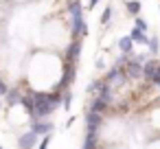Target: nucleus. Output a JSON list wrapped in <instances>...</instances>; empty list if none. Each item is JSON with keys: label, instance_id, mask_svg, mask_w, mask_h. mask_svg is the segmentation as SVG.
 <instances>
[{"label": "nucleus", "instance_id": "nucleus-1", "mask_svg": "<svg viewBox=\"0 0 160 149\" xmlns=\"http://www.w3.org/2000/svg\"><path fill=\"white\" fill-rule=\"evenodd\" d=\"M103 125V116L99 114V112H88V116H86V127H88V134L86 136H92V138H97V132H99V127Z\"/></svg>", "mask_w": 160, "mask_h": 149}, {"label": "nucleus", "instance_id": "nucleus-2", "mask_svg": "<svg viewBox=\"0 0 160 149\" xmlns=\"http://www.w3.org/2000/svg\"><path fill=\"white\" fill-rule=\"evenodd\" d=\"M125 72H127V79H140V77H145L142 62H138V59L132 55V59L125 64Z\"/></svg>", "mask_w": 160, "mask_h": 149}, {"label": "nucleus", "instance_id": "nucleus-3", "mask_svg": "<svg viewBox=\"0 0 160 149\" xmlns=\"http://www.w3.org/2000/svg\"><path fill=\"white\" fill-rule=\"evenodd\" d=\"M79 53H81V40L75 37V40L68 44V48H66V59H68V64H77Z\"/></svg>", "mask_w": 160, "mask_h": 149}, {"label": "nucleus", "instance_id": "nucleus-4", "mask_svg": "<svg viewBox=\"0 0 160 149\" xmlns=\"http://www.w3.org/2000/svg\"><path fill=\"white\" fill-rule=\"evenodd\" d=\"M127 79V72H125V68L123 66H114L108 75H105V81L112 86V83H123Z\"/></svg>", "mask_w": 160, "mask_h": 149}, {"label": "nucleus", "instance_id": "nucleus-5", "mask_svg": "<svg viewBox=\"0 0 160 149\" xmlns=\"http://www.w3.org/2000/svg\"><path fill=\"white\" fill-rule=\"evenodd\" d=\"M75 75H77V68H75V64H68L66 66V70H64V77H62V81L57 83V90H66L72 81H75Z\"/></svg>", "mask_w": 160, "mask_h": 149}, {"label": "nucleus", "instance_id": "nucleus-6", "mask_svg": "<svg viewBox=\"0 0 160 149\" xmlns=\"http://www.w3.org/2000/svg\"><path fill=\"white\" fill-rule=\"evenodd\" d=\"M38 145V134L31 129V132H27V134H22L20 138H18V147L20 149H33Z\"/></svg>", "mask_w": 160, "mask_h": 149}, {"label": "nucleus", "instance_id": "nucleus-7", "mask_svg": "<svg viewBox=\"0 0 160 149\" xmlns=\"http://www.w3.org/2000/svg\"><path fill=\"white\" fill-rule=\"evenodd\" d=\"M31 129L40 136V134H51L55 127H53V123H44V121H40V118H38V121H33V123H31Z\"/></svg>", "mask_w": 160, "mask_h": 149}, {"label": "nucleus", "instance_id": "nucleus-8", "mask_svg": "<svg viewBox=\"0 0 160 149\" xmlns=\"http://www.w3.org/2000/svg\"><path fill=\"white\" fill-rule=\"evenodd\" d=\"M129 35H132V40H134V42H138V44H149L147 33H145V31H140V29H136V27L132 29V33H129Z\"/></svg>", "mask_w": 160, "mask_h": 149}, {"label": "nucleus", "instance_id": "nucleus-9", "mask_svg": "<svg viewBox=\"0 0 160 149\" xmlns=\"http://www.w3.org/2000/svg\"><path fill=\"white\" fill-rule=\"evenodd\" d=\"M118 48H121V53H132V48H134V40H132V35L121 37V40H118Z\"/></svg>", "mask_w": 160, "mask_h": 149}, {"label": "nucleus", "instance_id": "nucleus-10", "mask_svg": "<svg viewBox=\"0 0 160 149\" xmlns=\"http://www.w3.org/2000/svg\"><path fill=\"white\" fill-rule=\"evenodd\" d=\"M125 9H127L129 16H138L140 9H142V5H140V0H127V2H125Z\"/></svg>", "mask_w": 160, "mask_h": 149}, {"label": "nucleus", "instance_id": "nucleus-11", "mask_svg": "<svg viewBox=\"0 0 160 149\" xmlns=\"http://www.w3.org/2000/svg\"><path fill=\"white\" fill-rule=\"evenodd\" d=\"M158 68H160L158 62H145V64H142V70H145V77H147V79H151V77L156 75Z\"/></svg>", "mask_w": 160, "mask_h": 149}, {"label": "nucleus", "instance_id": "nucleus-12", "mask_svg": "<svg viewBox=\"0 0 160 149\" xmlns=\"http://www.w3.org/2000/svg\"><path fill=\"white\" fill-rule=\"evenodd\" d=\"M5 97H7V103H9V105H16V103H20V101H22V94H20L18 90H9Z\"/></svg>", "mask_w": 160, "mask_h": 149}, {"label": "nucleus", "instance_id": "nucleus-13", "mask_svg": "<svg viewBox=\"0 0 160 149\" xmlns=\"http://www.w3.org/2000/svg\"><path fill=\"white\" fill-rule=\"evenodd\" d=\"M105 107H108V103L97 97V99L92 101V105H90V112H99V114H101V112H105Z\"/></svg>", "mask_w": 160, "mask_h": 149}, {"label": "nucleus", "instance_id": "nucleus-14", "mask_svg": "<svg viewBox=\"0 0 160 149\" xmlns=\"http://www.w3.org/2000/svg\"><path fill=\"white\" fill-rule=\"evenodd\" d=\"M147 46H149V51H151L153 55H158V53H160V37H158V35L149 37V44H147Z\"/></svg>", "mask_w": 160, "mask_h": 149}, {"label": "nucleus", "instance_id": "nucleus-15", "mask_svg": "<svg viewBox=\"0 0 160 149\" xmlns=\"http://www.w3.org/2000/svg\"><path fill=\"white\" fill-rule=\"evenodd\" d=\"M110 20H112V7H105L103 13H101V18H99V22H101V27H105Z\"/></svg>", "mask_w": 160, "mask_h": 149}, {"label": "nucleus", "instance_id": "nucleus-16", "mask_svg": "<svg viewBox=\"0 0 160 149\" xmlns=\"http://www.w3.org/2000/svg\"><path fill=\"white\" fill-rule=\"evenodd\" d=\"M62 105H64L66 110H68V107L72 105V92H70V90H66V92L62 94Z\"/></svg>", "mask_w": 160, "mask_h": 149}, {"label": "nucleus", "instance_id": "nucleus-17", "mask_svg": "<svg viewBox=\"0 0 160 149\" xmlns=\"http://www.w3.org/2000/svg\"><path fill=\"white\" fill-rule=\"evenodd\" d=\"M105 83H108L105 79H103V81H94V83H90V86H88V92H99Z\"/></svg>", "mask_w": 160, "mask_h": 149}, {"label": "nucleus", "instance_id": "nucleus-18", "mask_svg": "<svg viewBox=\"0 0 160 149\" xmlns=\"http://www.w3.org/2000/svg\"><path fill=\"white\" fill-rule=\"evenodd\" d=\"M134 27H136V29H140V31H145V33H147V22H145V20H142V18H140V16H136V24H134Z\"/></svg>", "mask_w": 160, "mask_h": 149}, {"label": "nucleus", "instance_id": "nucleus-19", "mask_svg": "<svg viewBox=\"0 0 160 149\" xmlns=\"http://www.w3.org/2000/svg\"><path fill=\"white\" fill-rule=\"evenodd\" d=\"M48 145H51V134H46V136L42 138V142H40V149H48Z\"/></svg>", "mask_w": 160, "mask_h": 149}, {"label": "nucleus", "instance_id": "nucleus-20", "mask_svg": "<svg viewBox=\"0 0 160 149\" xmlns=\"http://www.w3.org/2000/svg\"><path fill=\"white\" fill-rule=\"evenodd\" d=\"M7 92H9V88H7V83H5L2 79H0V97H5Z\"/></svg>", "mask_w": 160, "mask_h": 149}, {"label": "nucleus", "instance_id": "nucleus-21", "mask_svg": "<svg viewBox=\"0 0 160 149\" xmlns=\"http://www.w3.org/2000/svg\"><path fill=\"white\" fill-rule=\"evenodd\" d=\"M149 81H151V83H156V86H160V68L156 70V75H153V77H151Z\"/></svg>", "mask_w": 160, "mask_h": 149}, {"label": "nucleus", "instance_id": "nucleus-22", "mask_svg": "<svg viewBox=\"0 0 160 149\" xmlns=\"http://www.w3.org/2000/svg\"><path fill=\"white\" fill-rule=\"evenodd\" d=\"M94 66H97V68H99V70H101V68H103V66H105V62H103V57H97V64H94Z\"/></svg>", "mask_w": 160, "mask_h": 149}, {"label": "nucleus", "instance_id": "nucleus-23", "mask_svg": "<svg viewBox=\"0 0 160 149\" xmlns=\"http://www.w3.org/2000/svg\"><path fill=\"white\" fill-rule=\"evenodd\" d=\"M97 5H99V0H90V5H88V7H90V9H94Z\"/></svg>", "mask_w": 160, "mask_h": 149}, {"label": "nucleus", "instance_id": "nucleus-24", "mask_svg": "<svg viewBox=\"0 0 160 149\" xmlns=\"http://www.w3.org/2000/svg\"><path fill=\"white\" fill-rule=\"evenodd\" d=\"M66 2H72V0H66Z\"/></svg>", "mask_w": 160, "mask_h": 149}, {"label": "nucleus", "instance_id": "nucleus-25", "mask_svg": "<svg viewBox=\"0 0 160 149\" xmlns=\"http://www.w3.org/2000/svg\"><path fill=\"white\" fill-rule=\"evenodd\" d=\"M0 149H2V145H0Z\"/></svg>", "mask_w": 160, "mask_h": 149}, {"label": "nucleus", "instance_id": "nucleus-26", "mask_svg": "<svg viewBox=\"0 0 160 149\" xmlns=\"http://www.w3.org/2000/svg\"><path fill=\"white\" fill-rule=\"evenodd\" d=\"M0 105H2V103H0Z\"/></svg>", "mask_w": 160, "mask_h": 149}]
</instances>
